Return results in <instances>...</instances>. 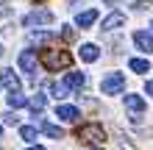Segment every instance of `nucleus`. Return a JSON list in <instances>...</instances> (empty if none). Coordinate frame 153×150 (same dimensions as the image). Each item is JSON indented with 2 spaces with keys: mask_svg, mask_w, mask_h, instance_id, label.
Wrapping results in <instances>:
<instances>
[{
  "mask_svg": "<svg viewBox=\"0 0 153 150\" xmlns=\"http://www.w3.org/2000/svg\"><path fill=\"white\" fill-rule=\"evenodd\" d=\"M78 139L86 142V145H103L106 142V131L100 125H95V122H89V125L78 128Z\"/></svg>",
  "mask_w": 153,
  "mask_h": 150,
  "instance_id": "2",
  "label": "nucleus"
},
{
  "mask_svg": "<svg viewBox=\"0 0 153 150\" xmlns=\"http://www.w3.org/2000/svg\"><path fill=\"white\" fill-rule=\"evenodd\" d=\"M145 89H148V95H153V81H148V83H145Z\"/></svg>",
  "mask_w": 153,
  "mask_h": 150,
  "instance_id": "23",
  "label": "nucleus"
},
{
  "mask_svg": "<svg viewBox=\"0 0 153 150\" xmlns=\"http://www.w3.org/2000/svg\"><path fill=\"white\" fill-rule=\"evenodd\" d=\"M61 39H64V42L75 39V28H73V25H64V28H61Z\"/></svg>",
  "mask_w": 153,
  "mask_h": 150,
  "instance_id": "21",
  "label": "nucleus"
},
{
  "mask_svg": "<svg viewBox=\"0 0 153 150\" xmlns=\"http://www.w3.org/2000/svg\"><path fill=\"white\" fill-rule=\"evenodd\" d=\"M128 67H131V72H148V69H150V64H148L145 58H131Z\"/></svg>",
  "mask_w": 153,
  "mask_h": 150,
  "instance_id": "19",
  "label": "nucleus"
},
{
  "mask_svg": "<svg viewBox=\"0 0 153 150\" xmlns=\"http://www.w3.org/2000/svg\"><path fill=\"white\" fill-rule=\"evenodd\" d=\"M56 117L64 122H75L78 120V109L75 106H56Z\"/></svg>",
  "mask_w": 153,
  "mask_h": 150,
  "instance_id": "9",
  "label": "nucleus"
},
{
  "mask_svg": "<svg viewBox=\"0 0 153 150\" xmlns=\"http://www.w3.org/2000/svg\"><path fill=\"white\" fill-rule=\"evenodd\" d=\"M123 22H125V14H123V11H111V14L103 20V31H114V28H120Z\"/></svg>",
  "mask_w": 153,
  "mask_h": 150,
  "instance_id": "10",
  "label": "nucleus"
},
{
  "mask_svg": "<svg viewBox=\"0 0 153 150\" xmlns=\"http://www.w3.org/2000/svg\"><path fill=\"white\" fill-rule=\"evenodd\" d=\"M150 28H153V22H150Z\"/></svg>",
  "mask_w": 153,
  "mask_h": 150,
  "instance_id": "28",
  "label": "nucleus"
},
{
  "mask_svg": "<svg viewBox=\"0 0 153 150\" xmlns=\"http://www.w3.org/2000/svg\"><path fill=\"white\" fill-rule=\"evenodd\" d=\"M17 61H20V69H22V72H36V64H42L39 56H36L33 50H22Z\"/></svg>",
  "mask_w": 153,
  "mask_h": 150,
  "instance_id": "5",
  "label": "nucleus"
},
{
  "mask_svg": "<svg viewBox=\"0 0 153 150\" xmlns=\"http://www.w3.org/2000/svg\"><path fill=\"white\" fill-rule=\"evenodd\" d=\"M134 42H137V47L145 50V53L153 50V33H148V31H137L134 33Z\"/></svg>",
  "mask_w": 153,
  "mask_h": 150,
  "instance_id": "8",
  "label": "nucleus"
},
{
  "mask_svg": "<svg viewBox=\"0 0 153 150\" xmlns=\"http://www.w3.org/2000/svg\"><path fill=\"white\" fill-rule=\"evenodd\" d=\"M39 61L50 69V72H59V69H67L70 64H73V56H70L67 50H45L39 56Z\"/></svg>",
  "mask_w": 153,
  "mask_h": 150,
  "instance_id": "1",
  "label": "nucleus"
},
{
  "mask_svg": "<svg viewBox=\"0 0 153 150\" xmlns=\"http://www.w3.org/2000/svg\"><path fill=\"white\" fill-rule=\"evenodd\" d=\"M0 83H3L8 92H17V89H20V78L14 75V69H3V72H0Z\"/></svg>",
  "mask_w": 153,
  "mask_h": 150,
  "instance_id": "7",
  "label": "nucleus"
},
{
  "mask_svg": "<svg viewBox=\"0 0 153 150\" xmlns=\"http://www.w3.org/2000/svg\"><path fill=\"white\" fill-rule=\"evenodd\" d=\"M45 103H48V98H45L42 92H36V95H33V98L28 100V106H31V111H33V114H39V111L45 109Z\"/></svg>",
  "mask_w": 153,
  "mask_h": 150,
  "instance_id": "16",
  "label": "nucleus"
},
{
  "mask_svg": "<svg viewBox=\"0 0 153 150\" xmlns=\"http://www.w3.org/2000/svg\"><path fill=\"white\" fill-rule=\"evenodd\" d=\"M97 56H100V50H97V45H81V58L84 61H97Z\"/></svg>",
  "mask_w": 153,
  "mask_h": 150,
  "instance_id": "15",
  "label": "nucleus"
},
{
  "mask_svg": "<svg viewBox=\"0 0 153 150\" xmlns=\"http://www.w3.org/2000/svg\"><path fill=\"white\" fill-rule=\"evenodd\" d=\"M8 109H22V106H28V98H25V95H20V89L17 92H8Z\"/></svg>",
  "mask_w": 153,
  "mask_h": 150,
  "instance_id": "14",
  "label": "nucleus"
},
{
  "mask_svg": "<svg viewBox=\"0 0 153 150\" xmlns=\"http://www.w3.org/2000/svg\"><path fill=\"white\" fill-rule=\"evenodd\" d=\"M125 109H131L134 114L145 111V100L139 98V95H125Z\"/></svg>",
  "mask_w": 153,
  "mask_h": 150,
  "instance_id": "13",
  "label": "nucleus"
},
{
  "mask_svg": "<svg viewBox=\"0 0 153 150\" xmlns=\"http://www.w3.org/2000/svg\"><path fill=\"white\" fill-rule=\"evenodd\" d=\"M48 22H53V14L48 11V8L31 11V14H28V17L22 20V25H25V28H31V25H48Z\"/></svg>",
  "mask_w": 153,
  "mask_h": 150,
  "instance_id": "4",
  "label": "nucleus"
},
{
  "mask_svg": "<svg viewBox=\"0 0 153 150\" xmlns=\"http://www.w3.org/2000/svg\"><path fill=\"white\" fill-rule=\"evenodd\" d=\"M0 56H3V47H0Z\"/></svg>",
  "mask_w": 153,
  "mask_h": 150,
  "instance_id": "26",
  "label": "nucleus"
},
{
  "mask_svg": "<svg viewBox=\"0 0 153 150\" xmlns=\"http://www.w3.org/2000/svg\"><path fill=\"white\" fill-rule=\"evenodd\" d=\"M28 150H45V147H39V145H36V147H28Z\"/></svg>",
  "mask_w": 153,
  "mask_h": 150,
  "instance_id": "24",
  "label": "nucleus"
},
{
  "mask_svg": "<svg viewBox=\"0 0 153 150\" xmlns=\"http://www.w3.org/2000/svg\"><path fill=\"white\" fill-rule=\"evenodd\" d=\"M123 89H125V75L123 72H109L100 81V92L103 95H120Z\"/></svg>",
  "mask_w": 153,
  "mask_h": 150,
  "instance_id": "3",
  "label": "nucleus"
},
{
  "mask_svg": "<svg viewBox=\"0 0 153 150\" xmlns=\"http://www.w3.org/2000/svg\"><path fill=\"white\" fill-rule=\"evenodd\" d=\"M95 20H97V8H86V11H81V14L75 17V22L81 25V28H89Z\"/></svg>",
  "mask_w": 153,
  "mask_h": 150,
  "instance_id": "11",
  "label": "nucleus"
},
{
  "mask_svg": "<svg viewBox=\"0 0 153 150\" xmlns=\"http://www.w3.org/2000/svg\"><path fill=\"white\" fill-rule=\"evenodd\" d=\"M33 122H36V125L45 131V134H48L50 139H64V131H61L59 125H53V122H48V120H42V117H36V120H33Z\"/></svg>",
  "mask_w": 153,
  "mask_h": 150,
  "instance_id": "6",
  "label": "nucleus"
},
{
  "mask_svg": "<svg viewBox=\"0 0 153 150\" xmlns=\"http://www.w3.org/2000/svg\"><path fill=\"white\" fill-rule=\"evenodd\" d=\"M0 134H3V125H0Z\"/></svg>",
  "mask_w": 153,
  "mask_h": 150,
  "instance_id": "25",
  "label": "nucleus"
},
{
  "mask_svg": "<svg viewBox=\"0 0 153 150\" xmlns=\"http://www.w3.org/2000/svg\"><path fill=\"white\" fill-rule=\"evenodd\" d=\"M92 150H100V147H92Z\"/></svg>",
  "mask_w": 153,
  "mask_h": 150,
  "instance_id": "27",
  "label": "nucleus"
},
{
  "mask_svg": "<svg viewBox=\"0 0 153 150\" xmlns=\"http://www.w3.org/2000/svg\"><path fill=\"white\" fill-rule=\"evenodd\" d=\"M56 36L48 31H36V33H31V45H48V42H53Z\"/></svg>",
  "mask_w": 153,
  "mask_h": 150,
  "instance_id": "17",
  "label": "nucleus"
},
{
  "mask_svg": "<svg viewBox=\"0 0 153 150\" xmlns=\"http://www.w3.org/2000/svg\"><path fill=\"white\" fill-rule=\"evenodd\" d=\"M67 95H70V86H67L64 81H61V83H53V98H56V100L67 98Z\"/></svg>",
  "mask_w": 153,
  "mask_h": 150,
  "instance_id": "20",
  "label": "nucleus"
},
{
  "mask_svg": "<svg viewBox=\"0 0 153 150\" xmlns=\"http://www.w3.org/2000/svg\"><path fill=\"white\" fill-rule=\"evenodd\" d=\"M64 83L70 86V89H81V86L86 83V75L84 72H67L64 75Z\"/></svg>",
  "mask_w": 153,
  "mask_h": 150,
  "instance_id": "12",
  "label": "nucleus"
},
{
  "mask_svg": "<svg viewBox=\"0 0 153 150\" xmlns=\"http://www.w3.org/2000/svg\"><path fill=\"white\" fill-rule=\"evenodd\" d=\"M36 122H33V125H22L20 128V139H22V142H33V139H36Z\"/></svg>",
  "mask_w": 153,
  "mask_h": 150,
  "instance_id": "18",
  "label": "nucleus"
},
{
  "mask_svg": "<svg viewBox=\"0 0 153 150\" xmlns=\"http://www.w3.org/2000/svg\"><path fill=\"white\" fill-rule=\"evenodd\" d=\"M3 122H6V125H20V117L14 114V109H11V111H8L6 117H3Z\"/></svg>",
  "mask_w": 153,
  "mask_h": 150,
  "instance_id": "22",
  "label": "nucleus"
}]
</instances>
